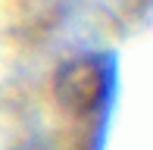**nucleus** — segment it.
<instances>
[{
	"instance_id": "1",
	"label": "nucleus",
	"mask_w": 153,
	"mask_h": 150,
	"mask_svg": "<svg viewBox=\"0 0 153 150\" xmlns=\"http://www.w3.org/2000/svg\"><path fill=\"white\" fill-rule=\"evenodd\" d=\"M113 91V59L103 53H85L62 63L53 78V94L59 106L75 116L103 110Z\"/></svg>"
}]
</instances>
